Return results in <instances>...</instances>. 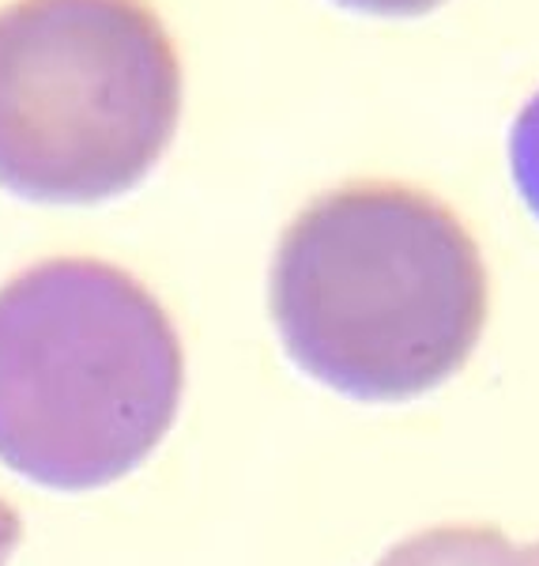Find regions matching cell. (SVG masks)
<instances>
[{
    "instance_id": "obj_1",
    "label": "cell",
    "mask_w": 539,
    "mask_h": 566,
    "mask_svg": "<svg viewBox=\"0 0 539 566\" xmlns=\"http://www.w3.org/2000/svg\"><path fill=\"white\" fill-rule=\"evenodd\" d=\"M487 303L468 227L437 197L392 181L317 197L272 264L283 348L355 400H411L450 381L479 344Z\"/></svg>"
},
{
    "instance_id": "obj_2",
    "label": "cell",
    "mask_w": 539,
    "mask_h": 566,
    "mask_svg": "<svg viewBox=\"0 0 539 566\" xmlns=\"http://www.w3.org/2000/svg\"><path fill=\"white\" fill-rule=\"evenodd\" d=\"M186 355L125 269L53 258L0 287V461L53 491L129 476L178 419Z\"/></svg>"
},
{
    "instance_id": "obj_3",
    "label": "cell",
    "mask_w": 539,
    "mask_h": 566,
    "mask_svg": "<svg viewBox=\"0 0 539 566\" xmlns=\"http://www.w3.org/2000/svg\"><path fill=\"white\" fill-rule=\"evenodd\" d=\"M178 114V50L144 0L0 12V189L39 205L121 197L170 148Z\"/></svg>"
},
{
    "instance_id": "obj_4",
    "label": "cell",
    "mask_w": 539,
    "mask_h": 566,
    "mask_svg": "<svg viewBox=\"0 0 539 566\" xmlns=\"http://www.w3.org/2000/svg\"><path fill=\"white\" fill-rule=\"evenodd\" d=\"M373 566H539V544H517L490 525H437L408 536Z\"/></svg>"
},
{
    "instance_id": "obj_5",
    "label": "cell",
    "mask_w": 539,
    "mask_h": 566,
    "mask_svg": "<svg viewBox=\"0 0 539 566\" xmlns=\"http://www.w3.org/2000/svg\"><path fill=\"white\" fill-rule=\"evenodd\" d=\"M509 175L528 212L539 219V95L520 109L509 133Z\"/></svg>"
},
{
    "instance_id": "obj_6",
    "label": "cell",
    "mask_w": 539,
    "mask_h": 566,
    "mask_svg": "<svg viewBox=\"0 0 539 566\" xmlns=\"http://www.w3.org/2000/svg\"><path fill=\"white\" fill-rule=\"evenodd\" d=\"M336 4L351 8V12H367V15H423V12H434L437 4L445 0H336Z\"/></svg>"
},
{
    "instance_id": "obj_7",
    "label": "cell",
    "mask_w": 539,
    "mask_h": 566,
    "mask_svg": "<svg viewBox=\"0 0 539 566\" xmlns=\"http://www.w3.org/2000/svg\"><path fill=\"white\" fill-rule=\"evenodd\" d=\"M20 541H23L20 514H15L4 499H0V566H8V559H12V552L20 547Z\"/></svg>"
}]
</instances>
